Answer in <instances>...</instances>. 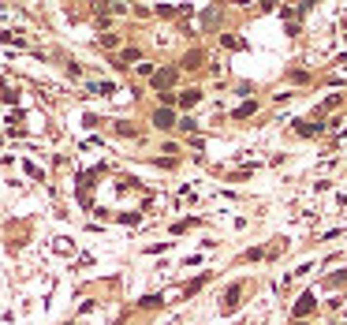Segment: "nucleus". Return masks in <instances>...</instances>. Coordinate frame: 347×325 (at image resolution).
Instances as JSON below:
<instances>
[{
  "mask_svg": "<svg viewBox=\"0 0 347 325\" xmlns=\"http://www.w3.org/2000/svg\"><path fill=\"white\" fill-rule=\"evenodd\" d=\"M153 124H157V127H172V124H176V116H172L168 108H161V112L153 116Z\"/></svg>",
  "mask_w": 347,
  "mask_h": 325,
  "instance_id": "obj_3",
  "label": "nucleus"
},
{
  "mask_svg": "<svg viewBox=\"0 0 347 325\" xmlns=\"http://www.w3.org/2000/svg\"><path fill=\"white\" fill-rule=\"evenodd\" d=\"M310 310H314V295H303V299L295 303V314L303 318V314H310Z\"/></svg>",
  "mask_w": 347,
  "mask_h": 325,
  "instance_id": "obj_1",
  "label": "nucleus"
},
{
  "mask_svg": "<svg viewBox=\"0 0 347 325\" xmlns=\"http://www.w3.org/2000/svg\"><path fill=\"white\" fill-rule=\"evenodd\" d=\"M239 288H231V292H224V310H235V306H239Z\"/></svg>",
  "mask_w": 347,
  "mask_h": 325,
  "instance_id": "obj_2",
  "label": "nucleus"
}]
</instances>
